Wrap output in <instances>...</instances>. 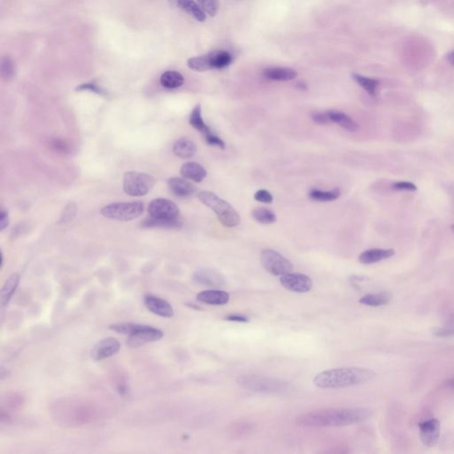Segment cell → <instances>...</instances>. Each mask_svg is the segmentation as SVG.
I'll return each instance as SVG.
<instances>
[{
    "label": "cell",
    "mask_w": 454,
    "mask_h": 454,
    "mask_svg": "<svg viewBox=\"0 0 454 454\" xmlns=\"http://www.w3.org/2000/svg\"><path fill=\"white\" fill-rule=\"evenodd\" d=\"M373 411L366 407L321 408L301 414L295 423L302 427H344L369 419Z\"/></svg>",
    "instance_id": "obj_1"
},
{
    "label": "cell",
    "mask_w": 454,
    "mask_h": 454,
    "mask_svg": "<svg viewBox=\"0 0 454 454\" xmlns=\"http://www.w3.org/2000/svg\"><path fill=\"white\" fill-rule=\"evenodd\" d=\"M375 377L372 370L362 367H342L322 371L316 374L313 383L320 389H341L357 386Z\"/></svg>",
    "instance_id": "obj_2"
},
{
    "label": "cell",
    "mask_w": 454,
    "mask_h": 454,
    "mask_svg": "<svg viewBox=\"0 0 454 454\" xmlns=\"http://www.w3.org/2000/svg\"><path fill=\"white\" fill-rule=\"evenodd\" d=\"M239 386L244 390L263 394H287L291 391V384L283 380L257 374H245L236 380Z\"/></svg>",
    "instance_id": "obj_3"
},
{
    "label": "cell",
    "mask_w": 454,
    "mask_h": 454,
    "mask_svg": "<svg viewBox=\"0 0 454 454\" xmlns=\"http://www.w3.org/2000/svg\"><path fill=\"white\" fill-rule=\"evenodd\" d=\"M109 329L114 332L122 334L130 337L133 346H139L146 342H157L163 337V332L160 329L148 325H143L132 322H122L109 325Z\"/></svg>",
    "instance_id": "obj_4"
},
{
    "label": "cell",
    "mask_w": 454,
    "mask_h": 454,
    "mask_svg": "<svg viewBox=\"0 0 454 454\" xmlns=\"http://www.w3.org/2000/svg\"><path fill=\"white\" fill-rule=\"evenodd\" d=\"M200 203L213 210L221 224L226 227H235L241 223L240 215L227 201L210 191H201L197 194Z\"/></svg>",
    "instance_id": "obj_5"
},
{
    "label": "cell",
    "mask_w": 454,
    "mask_h": 454,
    "mask_svg": "<svg viewBox=\"0 0 454 454\" xmlns=\"http://www.w3.org/2000/svg\"><path fill=\"white\" fill-rule=\"evenodd\" d=\"M156 180L149 174L139 171H128L123 176V190L128 195L140 197L149 193Z\"/></svg>",
    "instance_id": "obj_6"
},
{
    "label": "cell",
    "mask_w": 454,
    "mask_h": 454,
    "mask_svg": "<svg viewBox=\"0 0 454 454\" xmlns=\"http://www.w3.org/2000/svg\"><path fill=\"white\" fill-rule=\"evenodd\" d=\"M144 212V205L140 201L117 203L102 208V216L118 221H132L140 217Z\"/></svg>",
    "instance_id": "obj_7"
},
{
    "label": "cell",
    "mask_w": 454,
    "mask_h": 454,
    "mask_svg": "<svg viewBox=\"0 0 454 454\" xmlns=\"http://www.w3.org/2000/svg\"><path fill=\"white\" fill-rule=\"evenodd\" d=\"M261 263L269 273L275 276H282L293 271L291 262L273 249L262 251Z\"/></svg>",
    "instance_id": "obj_8"
},
{
    "label": "cell",
    "mask_w": 454,
    "mask_h": 454,
    "mask_svg": "<svg viewBox=\"0 0 454 454\" xmlns=\"http://www.w3.org/2000/svg\"><path fill=\"white\" fill-rule=\"evenodd\" d=\"M150 217L159 219L174 220L180 217V210L176 204L167 199H155L148 206Z\"/></svg>",
    "instance_id": "obj_9"
},
{
    "label": "cell",
    "mask_w": 454,
    "mask_h": 454,
    "mask_svg": "<svg viewBox=\"0 0 454 454\" xmlns=\"http://www.w3.org/2000/svg\"><path fill=\"white\" fill-rule=\"evenodd\" d=\"M280 282L286 289L295 293H307L312 288V279L302 273L288 272L282 275Z\"/></svg>",
    "instance_id": "obj_10"
},
{
    "label": "cell",
    "mask_w": 454,
    "mask_h": 454,
    "mask_svg": "<svg viewBox=\"0 0 454 454\" xmlns=\"http://www.w3.org/2000/svg\"><path fill=\"white\" fill-rule=\"evenodd\" d=\"M121 349L118 340L114 337H108L98 341L92 348L91 357L95 361H100L114 356Z\"/></svg>",
    "instance_id": "obj_11"
},
{
    "label": "cell",
    "mask_w": 454,
    "mask_h": 454,
    "mask_svg": "<svg viewBox=\"0 0 454 454\" xmlns=\"http://www.w3.org/2000/svg\"><path fill=\"white\" fill-rule=\"evenodd\" d=\"M420 439L424 445L433 447L440 437V422L437 419H431L421 422L419 425Z\"/></svg>",
    "instance_id": "obj_12"
},
{
    "label": "cell",
    "mask_w": 454,
    "mask_h": 454,
    "mask_svg": "<svg viewBox=\"0 0 454 454\" xmlns=\"http://www.w3.org/2000/svg\"><path fill=\"white\" fill-rule=\"evenodd\" d=\"M144 305L146 309L156 315L162 318H172L174 310L170 302L163 299L157 297L156 295H146L144 296Z\"/></svg>",
    "instance_id": "obj_13"
},
{
    "label": "cell",
    "mask_w": 454,
    "mask_h": 454,
    "mask_svg": "<svg viewBox=\"0 0 454 454\" xmlns=\"http://www.w3.org/2000/svg\"><path fill=\"white\" fill-rule=\"evenodd\" d=\"M193 280L196 283L212 288L224 287L226 281L224 276L213 270H200L193 275Z\"/></svg>",
    "instance_id": "obj_14"
},
{
    "label": "cell",
    "mask_w": 454,
    "mask_h": 454,
    "mask_svg": "<svg viewBox=\"0 0 454 454\" xmlns=\"http://www.w3.org/2000/svg\"><path fill=\"white\" fill-rule=\"evenodd\" d=\"M197 301L210 305H224L230 300V295L227 292L217 289L204 290L197 294Z\"/></svg>",
    "instance_id": "obj_15"
},
{
    "label": "cell",
    "mask_w": 454,
    "mask_h": 454,
    "mask_svg": "<svg viewBox=\"0 0 454 454\" xmlns=\"http://www.w3.org/2000/svg\"><path fill=\"white\" fill-rule=\"evenodd\" d=\"M395 255V250L392 248H371L364 251L360 254L359 261L363 265H372L388 258H392Z\"/></svg>",
    "instance_id": "obj_16"
},
{
    "label": "cell",
    "mask_w": 454,
    "mask_h": 454,
    "mask_svg": "<svg viewBox=\"0 0 454 454\" xmlns=\"http://www.w3.org/2000/svg\"><path fill=\"white\" fill-rule=\"evenodd\" d=\"M170 3L173 7H178L186 12L200 22H204L206 20V14L204 11L194 0H170Z\"/></svg>",
    "instance_id": "obj_17"
},
{
    "label": "cell",
    "mask_w": 454,
    "mask_h": 454,
    "mask_svg": "<svg viewBox=\"0 0 454 454\" xmlns=\"http://www.w3.org/2000/svg\"><path fill=\"white\" fill-rule=\"evenodd\" d=\"M181 175L187 180L200 183L207 176V171L199 163L188 162L184 163L180 169Z\"/></svg>",
    "instance_id": "obj_18"
},
{
    "label": "cell",
    "mask_w": 454,
    "mask_h": 454,
    "mask_svg": "<svg viewBox=\"0 0 454 454\" xmlns=\"http://www.w3.org/2000/svg\"><path fill=\"white\" fill-rule=\"evenodd\" d=\"M170 192L178 197H187L195 192V187L189 181L181 178H171L168 180Z\"/></svg>",
    "instance_id": "obj_19"
},
{
    "label": "cell",
    "mask_w": 454,
    "mask_h": 454,
    "mask_svg": "<svg viewBox=\"0 0 454 454\" xmlns=\"http://www.w3.org/2000/svg\"><path fill=\"white\" fill-rule=\"evenodd\" d=\"M265 78L273 81H291L297 77V72L289 68H269L263 71Z\"/></svg>",
    "instance_id": "obj_20"
},
{
    "label": "cell",
    "mask_w": 454,
    "mask_h": 454,
    "mask_svg": "<svg viewBox=\"0 0 454 454\" xmlns=\"http://www.w3.org/2000/svg\"><path fill=\"white\" fill-rule=\"evenodd\" d=\"M196 145L190 139H180L173 146V153L175 156L182 159L192 158L196 153Z\"/></svg>",
    "instance_id": "obj_21"
},
{
    "label": "cell",
    "mask_w": 454,
    "mask_h": 454,
    "mask_svg": "<svg viewBox=\"0 0 454 454\" xmlns=\"http://www.w3.org/2000/svg\"><path fill=\"white\" fill-rule=\"evenodd\" d=\"M329 117L331 119V122H336L338 125L341 126L343 129L347 130L349 132H357L359 130V124L357 123L351 117L346 115L344 113L335 110L327 111Z\"/></svg>",
    "instance_id": "obj_22"
},
{
    "label": "cell",
    "mask_w": 454,
    "mask_h": 454,
    "mask_svg": "<svg viewBox=\"0 0 454 454\" xmlns=\"http://www.w3.org/2000/svg\"><path fill=\"white\" fill-rule=\"evenodd\" d=\"M19 283H20V275L18 273L11 275L7 280L0 293V302L2 306H6L9 302L16 288H18Z\"/></svg>",
    "instance_id": "obj_23"
},
{
    "label": "cell",
    "mask_w": 454,
    "mask_h": 454,
    "mask_svg": "<svg viewBox=\"0 0 454 454\" xmlns=\"http://www.w3.org/2000/svg\"><path fill=\"white\" fill-rule=\"evenodd\" d=\"M392 295L389 292H381L374 294H367L360 299V304L371 306V307H379L387 305L390 302Z\"/></svg>",
    "instance_id": "obj_24"
},
{
    "label": "cell",
    "mask_w": 454,
    "mask_h": 454,
    "mask_svg": "<svg viewBox=\"0 0 454 454\" xmlns=\"http://www.w3.org/2000/svg\"><path fill=\"white\" fill-rule=\"evenodd\" d=\"M160 83L162 86L167 89L180 88L184 84L183 75L178 71H166L161 75Z\"/></svg>",
    "instance_id": "obj_25"
},
{
    "label": "cell",
    "mask_w": 454,
    "mask_h": 454,
    "mask_svg": "<svg viewBox=\"0 0 454 454\" xmlns=\"http://www.w3.org/2000/svg\"><path fill=\"white\" fill-rule=\"evenodd\" d=\"M189 122L190 124L193 126L194 129L199 131V132L203 133V134H206V133H209V132L211 131V130L206 125V123H205L204 119H203V115H201V107H200V104H197V105L193 108V111H192L191 115H190Z\"/></svg>",
    "instance_id": "obj_26"
},
{
    "label": "cell",
    "mask_w": 454,
    "mask_h": 454,
    "mask_svg": "<svg viewBox=\"0 0 454 454\" xmlns=\"http://www.w3.org/2000/svg\"><path fill=\"white\" fill-rule=\"evenodd\" d=\"M210 61L211 67L217 69L225 68L232 63L233 57L232 55L225 51L212 52L210 53Z\"/></svg>",
    "instance_id": "obj_27"
},
{
    "label": "cell",
    "mask_w": 454,
    "mask_h": 454,
    "mask_svg": "<svg viewBox=\"0 0 454 454\" xmlns=\"http://www.w3.org/2000/svg\"><path fill=\"white\" fill-rule=\"evenodd\" d=\"M182 225V222L180 218L174 220H168V219H159L155 217H149L143 221L142 226L152 228V227H160V228H178Z\"/></svg>",
    "instance_id": "obj_28"
},
{
    "label": "cell",
    "mask_w": 454,
    "mask_h": 454,
    "mask_svg": "<svg viewBox=\"0 0 454 454\" xmlns=\"http://www.w3.org/2000/svg\"><path fill=\"white\" fill-rule=\"evenodd\" d=\"M187 66L194 71L204 72L212 69L210 54L201 55L198 57H193L187 61Z\"/></svg>",
    "instance_id": "obj_29"
},
{
    "label": "cell",
    "mask_w": 454,
    "mask_h": 454,
    "mask_svg": "<svg viewBox=\"0 0 454 454\" xmlns=\"http://www.w3.org/2000/svg\"><path fill=\"white\" fill-rule=\"evenodd\" d=\"M252 217L255 220L263 224H274L277 217L273 211L266 208H257L252 211Z\"/></svg>",
    "instance_id": "obj_30"
},
{
    "label": "cell",
    "mask_w": 454,
    "mask_h": 454,
    "mask_svg": "<svg viewBox=\"0 0 454 454\" xmlns=\"http://www.w3.org/2000/svg\"><path fill=\"white\" fill-rule=\"evenodd\" d=\"M341 190L339 188H335L331 191H321V190L312 189L310 191L309 196L312 200H319V201H331L338 199L341 196Z\"/></svg>",
    "instance_id": "obj_31"
},
{
    "label": "cell",
    "mask_w": 454,
    "mask_h": 454,
    "mask_svg": "<svg viewBox=\"0 0 454 454\" xmlns=\"http://www.w3.org/2000/svg\"><path fill=\"white\" fill-rule=\"evenodd\" d=\"M352 78L354 81L356 82L358 85H360L370 95L374 96L376 94L377 88L379 86L378 80L373 79V78H366V77L359 75V74H352Z\"/></svg>",
    "instance_id": "obj_32"
},
{
    "label": "cell",
    "mask_w": 454,
    "mask_h": 454,
    "mask_svg": "<svg viewBox=\"0 0 454 454\" xmlns=\"http://www.w3.org/2000/svg\"><path fill=\"white\" fill-rule=\"evenodd\" d=\"M15 64L9 56H6L1 61V75L4 80L10 81L15 77Z\"/></svg>",
    "instance_id": "obj_33"
},
{
    "label": "cell",
    "mask_w": 454,
    "mask_h": 454,
    "mask_svg": "<svg viewBox=\"0 0 454 454\" xmlns=\"http://www.w3.org/2000/svg\"><path fill=\"white\" fill-rule=\"evenodd\" d=\"M197 1L205 14H209L212 17L217 15L219 9L218 0H197Z\"/></svg>",
    "instance_id": "obj_34"
},
{
    "label": "cell",
    "mask_w": 454,
    "mask_h": 454,
    "mask_svg": "<svg viewBox=\"0 0 454 454\" xmlns=\"http://www.w3.org/2000/svg\"><path fill=\"white\" fill-rule=\"evenodd\" d=\"M75 91H78V92L89 91V92H94V93H97V94L98 95H102V96L108 95V92L106 91L105 89L102 88L100 85L96 84L95 82H89V83H85V84L79 85V86H78L77 89H75Z\"/></svg>",
    "instance_id": "obj_35"
},
{
    "label": "cell",
    "mask_w": 454,
    "mask_h": 454,
    "mask_svg": "<svg viewBox=\"0 0 454 454\" xmlns=\"http://www.w3.org/2000/svg\"><path fill=\"white\" fill-rule=\"evenodd\" d=\"M253 426L247 422H237L231 426L230 432L232 434L238 436H245L250 433Z\"/></svg>",
    "instance_id": "obj_36"
},
{
    "label": "cell",
    "mask_w": 454,
    "mask_h": 454,
    "mask_svg": "<svg viewBox=\"0 0 454 454\" xmlns=\"http://www.w3.org/2000/svg\"><path fill=\"white\" fill-rule=\"evenodd\" d=\"M75 214H77V206L74 203H70L63 210V213L61 215V223H68V222L73 220Z\"/></svg>",
    "instance_id": "obj_37"
},
{
    "label": "cell",
    "mask_w": 454,
    "mask_h": 454,
    "mask_svg": "<svg viewBox=\"0 0 454 454\" xmlns=\"http://www.w3.org/2000/svg\"><path fill=\"white\" fill-rule=\"evenodd\" d=\"M435 336L439 337H450L454 336V320L442 327H438L434 331Z\"/></svg>",
    "instance_id": "obj_38"
},
{
    "label": "cell",
    "mask_w": 454,
    "mask_h": 454,
    "mask_svg": "<svg viewBox=\"0 0 454 454\" xmlns=\"http://www.w3.org/2000/svg\"><path fill=\"white\" fill-rule=\"evenodd\" d=\"M204 136H205V139H206V141H207L209 145L218 146L221 149H224V147H225V143H224L218 136L214 134L211 131L209 132V133H206V134H204Z\"/></svg>",
    "instance_id": "obj_39"
},
{
    "label": "cell",
    "mask_w": 454,
    "mask_h": 454,
    "mask_svg": "<svg viewBox=\"0 0 454 454\" xmlns=\"http://www.w3.org/2000/svg\"><path fill=\"white\" fill-rule=\"evenodd\" d=\"M391 188L395 191H416L417 187L412 182L398 181L391 185Z\"/></svg>",
    "instance_id": "obj_40"
},
{
    "label": "cell",
    "mask_w": 454,
    "mask_h": 454,
    "mask_svg": "<svg viewBox=\"0 0 454 454\" xmlns=\"http://www.w3.org/2000/svg\"><path fill=\"white\" fill-rule=\"evenodd\" d=\"M255 200L263 203V204H270L273 200V197L271 195L270 192H268L267 190H259L257 193H255Z\"/></svg>",
    "instance_id": "obj_41"
},
{
    "label": "cell",
    "mask_w": 454,
    "mask_h": 454,
    "mask_svg": "<svg viewBox=\"0 0 454 454\" xmlns=\"http://www.w3.org/2000/svg\"><path fill=\"white\" fill-rule=\"evenodd\" d=\"M312 118L314 122L318 124H329L331 122V119L329 117L327 111L326 112H319L315 111L312 114Z\"/></svg>",
    "instance_id": "obj_42"
},
{
    "label": "cell",
    "mask_w": 454,
    "mask_h": 454,
    "mask_svg": "<svg viewBox=\"0 0 454 454\" xmlns=\"http://www.w3.org/2000/svg\"><path fill=\"white\" fill-rule=\"evenodd\" d=\"M52 146L58 152L63 153V154L68 152V146L63 141L59 140V139L54 140V142L52 144Z\"/></svg>",
    "instance_id": "obj_43"
},
{
    "label": "cell",
    "mask_w": 454,
    "mask_h": 454,
    "mask_svg": "<svg viewBox=\"0 0 454 454\" xmlns=\"http://www.w3.org/2000/svg\"><path fill=\"white\" fill-rule=\"evenodd\" d=\"M8 224H9L8 214H7L6 210H1V213H0V230H5Z\"/></svg>",
    "instance_id": "obj_44"
},
{
    "label": "cell",
    "mask_w": 454,
    "mask_h": 454,
    "mask_svg": "<svg viewBox=\"0 0 454 454\" xmlns=\"http://www.w3.org/2000/svg\"><path fill=\"white\" fill-rule=\"evenodd\" d=\"M224 319H225V320H228V321L242 322V323L248 321V319H247V317L237 315V314H230V315H227L226 317L224 318Z\"/></svg>",
    "instance_id": "obj_45"
},
{
    "label": "cell",
    "mask_w": 454,
    "mask_h": 454,
    "mask_svg": "<svg viewBox=\"0 0 454 454\" xmlns=\"http://www.w3.org/2000/svg\"><path fill=\"white\" fill-rule=\"evenodd\" d=\"M296 88L298 89V90H301V91H306L307 90V85L305 84V82L304 81H299L296 83Z\"/></svg>",
    "instance_id": "obj_46"
},
{
    "label": "cell",
    "mask_w": 454,
    "mask_h": 454,
    "mask_svg": "<svg viewBox=\"0 0 454 454\" xmlns=\"http://www.w3.org/2000/svg\"><path fill=\"white\" fill-rule=\"evenodd\" d=\"M445 385H446V387H448L449 389L454 390V378L447 380V381L445 382Z\"/></svg>",
    "instance_id": "obj_47"
},
{
    "label": "cell",
    "mask_w": 454,
    "mask_h": 454,
    "mask_svg": "<svg viewBox=\"0 0 454 454\" xmlns=\"http://www.w3.org/2000/svg\"><path fill=\"white\" fill-rule=\"evenodd\" d=\"M447 61L451 63L452 66H454V51L450 53L449 55H447Z\"/></svg>",
    "instance_id": "obj_48"
},
{
    "label": "cell",
    "mask_w": 454,
    "mask_h": 454,
    "mask_svg": "<svg viewBox=\"0 0 454 454\" xmlns=\"http://www.w3.org/2000/svg\"><path fill=\"white\" fill-rule=\"evenodd\" d=\"M4 265V256L3 253H1V268L3 267Z\"/></svg>",
    "instance_id": "obj_49"
},
{
    "label": "cell",
    "mask_w": 454,
    "mask_h": 454,
    "mask_svg": "<svg viewBox=\"0 0 454 454\" xmlns=\"http://www.w3.org/2000/svg\"><path fill=\"white\" fill-rule=\"evenodd\" d=\"M451 230H452V232H454V224H451Z\"/></svg>",
    "instance_id": "obj_50"
}]
</instances>
